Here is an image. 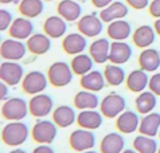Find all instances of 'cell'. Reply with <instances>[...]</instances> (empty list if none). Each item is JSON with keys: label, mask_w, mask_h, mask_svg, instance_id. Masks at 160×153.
<instances>
[{"label": "cell", "mask_w": 160, "mask_h": 153, "mask_svg": "<svg viewBox=\"0 0 160 153\" xmlns=\"http://www.w3.org/2000/svg\"><path fill=\"white\" fill-rule=\"evenodd\" d=\"M30 132L31 130L28 129L27 124L23 122V121H10L3 126L0 138L8 146L19 148L27 141Z\"/></svg>", "instance_id": "6da1fadb"}, {"label": "cell", "mask_w": 160, "mask_h": 153, "mask_svg": "<svg viewBox=\"0 0 160 153\" xmlns=\"http://www.w3.org/2000/svg\"><path fill=\"white\" fill-rule=\"evenodd\" d=\"M74 73L70 63L65 61H57L47 69V79L52 87L61 89L72 83Z\"/></svg>", "instance_id": "7a4b0ae2"}, {"label": "cell", "mask_w": 160, "mask_h": 153, "mask_svg": "<svg viewBox=\"0 0 160 153\" xmlns=\"http://www.w3.org/2000/svg\"><path fill=\"white\" fill-rule=\"evenodd\" d=\"M28 111V102L22 97H11L7 98L0 107V114L4 120L10 121H22L24 120Z\"/></svg>", "instance_id": "3957f363"}, {"label": "cell", "mask_w": 160, "mask_h": 153, "mask_svg": "<svg viewBox=\"0 0 160 153\" xmlns=\"http://www.w3.org/2000/svg\"><path fill=\"white\" fill-rule=\"evenodd\" d=\"M127 110V101L121 94L112 91L102 98L100 102V111L104 118H117V117Z\"/></svg>", "instance_id": "277c9868"}, {"label": "cell", "mask_w": 160, "mask_h": 153, "mask_svg": "<svg viewBox=\"0 0 160 153\" xmlns=\"http://www.w3.org/2000/svg\"><path fill=\"white\" fill-rule=\"evenodd\" d=\"M58 136V126L52 120H38L31 129V137L37 144L50 145Z\"/></svg>", "instance_id": "5b68a950"}, {"label": "cell", "mask_w": 160, "mask_h": 153, "mask_svg": "<svg viewBox=\"0 0 160 153\" xmlns=\"http://www.w3.org/2000/svg\"><path fill=\"white\" fill-rule=\"evenodd\" d=\"M22 90L28 96H37V94L44 93V90L48 86L47 75L39 70H32L24 75L22 81Z\"/></svg>", "instance_id": "8992f818"}, {"label": "cell", "mask_w": 160, "mask_h": 153, "mask_svg": "<svg viewBox=\"0 0 160 153\" xmlns=\"http://www.w3.org/2000/svg\"><path fill=\"white\" fill-rule=\"evenodd\" d=\"M54 110V100L46 93L32 96L28 101V111L35 118H46Z\"/></svg>", "instance_id": "52a82bcc"}, {"label": "cell", "mask_w": 160, "mask_h": 153, "mask_svg": "<svg viewBox=\"0 0 160 153\" xmlns=\"http://www.w3.org/2000/svg\"><path fill=\"white\" fill-rule=\"evenodd\" d=\"M24 69L19 62L14 61H4L0 65V79L7 86H18L22 83L24 78Z\"/></svg>", "instance_id": "ba28073f"}, {"label": "cell", "mask_w": 160, "mask_h": 153, "mask_svg": "<svg viewBox=\"0 0 160 153\" xmlns=\"http://www.w3.org/2000/svg\"><path fill=\"white\" fill-rule=\"evenodd\" d=\"M69 145L74 152H85L92 151L96 146V134L93 130L77 129L73 130L69 136Z\"/></svg>", "instance_id": "9c48e42d"}, {"label": "cell", "mask_w": 160, "mask_h": 153, "mask_svg": "<svg viewBox=\"0 0 160 153\" xmlns=\"http://www.w3.org/2000/svg\"><path fill=\"white\" fill-rule=\"evenodd\" d=\"M26 54H27V46L23 40L8 38L0 44V57L4 61L19 62L26 57Z\"/></svg>", "instance_id": "30bf717a"}, {"label": "cell", "mask_w": 160, "mask_h": 153, "mask_svg": "<svg viewBox=\"0 0 160 153\" xmlns=\"http://www.w3.org/2000/svg\"><path fill=\"white\" fill-rule=\"evenodd\" d=\"M77 28L78 32L85 35L86 38H96L104 30V22L101 20V17L97 12H92L79 17Z\"/></svg>", "instance_id": "8fae6325"}, {"label": "cell", "mask_w": 160, "mask_h": 153, "mask_svg": "<svg viewBox=\"0 0 160 153\" xmlns=\"http://www.w3.org/2000/svg\"><path fill=\"white\" fill-rule=\"evenodd\" d=\"M88 38L81 32L66 34L62 39V48L68 55H78L88 48Z\"/></svg>", "instance_id": "7c38bea8"}, {"label": "cell", "mask_w": 160, "mask_h": 153, "mask_svg": "<svg viewBox=\"0 0 160 153\" xmlns=\"http://www.w3.org/2000/svg\"><path fill=\"white\" fill-rule=\"evenodd\" d=\"M32 34H34V23L31 22V19L24 16H19L14 19L12 24L8 28L10 38H14L18 40H27Z\"/></svg>", "instance_id": "4fadbf2b"}, {"label": "cell", "mask_w": 160, "mask_h": 153, "mask_svg": "<svg viewBox=\"0 0 160 153\" xmlns=\"http://www.w3.org/2000/svg\"><path fill=\"white\" fill-rule=\"evenodd\" d=\"M110 42L109 38H97L89 44V55L97 65H104L109 62Z\"/></svg>", "instance_id": "5bb4252c"}, {"label": "cell", "mask_w": 160, "mask_h": 153, "mask_svg": "<svg viewBox=\"0 0 160 153\" xmlns=\"http://www.w3.org/2000/svg\"><path fill=\"white\" fill-rule=\"evenodd\" d=\"M156 40V32H155V28L149 24H143L139 26L137 28L132 32V42L136 47L141 48H148L155 43Z\"/></svg>", "instance_id": "9a60e30c"}, {"label": "cell", "mask_w": 160, "mask_h": 153, "mask_svg": "<svg viewBox=\"0 0 160 153\" xmlns=\"http://www.w3.org/2000/svg\"><path fill=\"white\" fill-rule=\"evenodd\" d=\"M43 31L51 39L63 38L66 32H68V22L59 15H51L44 20Z\"/></svg>", "instance_id": "2e32d148"}, {"label": "cell", "mask_w": 160, "mask_h": 153, "mask_svg": "<svg viewBox=\"0 0 160 153\" xmlns=\"http://www.w3.org/2000/svg\"><path fill=\"white\" fill-rule=\"evenodd\" d=\"M132 46L127 42H112L110 43V52H109V63L113 65H125L132 58Z\"/></svg>", "instance_id": "e0dca14e"}, {"label": "cell", "mask_w": 160, "mask_h": 153, "mask_svg": "<svg viewBox=\"0 0 160 153\" xmlns=\"http://www.w3.org/2000/svg\"><path fill=\"white\" fill-rule=\"evenodd\" d=\"M102 122H104V116L97 109L79 110V113L77 114V124L81 129L97 130L101 128Z\"/></svg>", "instance_id": "ac0fdd59"}, {"label": "cell", "mask_w": 160, "mask_h": 153, "mask_svg": "<svg viewBox=\"0 0 160 153\" xmlns=\"http://www.w3.org/2000/svg\"><path fill=\"white\" fill-rule=\"evenodd\" d=\"M140 117L137 111L125 110L116 118V128L121 134H132L139 130Z\"/></svg>", "instance_id": "d6986e66"}, {"label": "cell", "mask_w": 160, "mask_h": 153, "mask_svg": "<svg viewBox=\"0 0 160 153\" xmlns=\"http://www.w3.org/2000/svg\"><path fill=\"white\" fill-rule=\"evenodd\" d=\"M148 82H149L148 73L141 69H136V70H132L131 73L127 75L125 86L131 93L140 94V93H143L145 89H148Z\"/></svg>", "instance_id": "ffe728a7"}, {"label": "cell", "mask_w": 160, "mask_h": 153, "mask_svg": "<svg viewBox=\"0 0 160 153\" xmlns=\"http://www.w3.org/2000/svg\"><path fill=\"white\" fill-rule=\"evenodd\" d=\"M52 121L58 128H69L77 122V111L69 105H59L52 110Z\"/></svg>", "instance_id": "44dd1931"}, {"label": "cell", "mask_w": 160, "mask_h": 153, "mask_svg": "<svg viewBox=\"0 0 160 153\" xmlns=\"http://www.w3.org/2000/svg\"><path fill=\"white\" fill-rule=\"evenodd\" d=\"M57 12L68 23H73V22H78V19L82 16V7L79 2L75 0H61L57 6Z\"/></svg>", "instance_id": "7402d4cb"}, {"label": "cell", "mask_w": 160, "mask_h": 153, "mask_svg": "<svg viewBox=\"0 0 160 153\" xmlns=\"http://www.w3.org/2000/svg\"><path fill=\"white\" fill-rule=\"evenodd\" d=\"M106 35L113 42H125L132 35L131 23L124 19L114 20L112 23H109L108 27H106Z\"/></svg>", "instance_id": "603a6c76"}, {"label": "cell", "mask_w": 160, "mask_h": 153, "mask_svg": "<svg viewBox=\"0 0 160 153\" xmlns=\"http://www.w3.org/2000/svg\"><path fill=\"white\" fill-rule=\"evenodd\" d=\"M26 46H27V51H30L32 55H44L51 48V38H48L44 32H34L26 40Z\"/></svg>", "instance_id": "cb8c5ba5"}, {"label": "cell", "mask_w": 160, "mask_h": 153, "mask_svg": "<svg viewBox=\"0 0 160 153\" xmlns=\"http://www.w3.org/2000/svg\"><path fill=\"white\" fill-rule=\"evenodd\" d=\"M125 148V140L120 132H110L102 137L100 153H121Z\"/></svg>", "instance_id": "d4e9b609"}, {"label": "cell", "mask_w": 160, "mask_h": 153, "mask_svg": "<svg viewBox=\"0 0 160 153\" xmlns=\"http://www.w3.org/2000/svg\"><path fill=\"white\" fill-rule=\"evenodd\" d=\"M139 66L147 73H156L160 67V51L152 47L141 50L139 55Z\"/></svg>", "instance_id": "484cf974"}, {"label": "cell", "mask_w": 160, "mask_h": 153, "mask_svg": "<svg viewBox=\"0 0 160 153\" xmlns=\"http://www.w3.org/2000/svg\"><path fill=\"white\" fill-rule=\"evenodd\" d=\"M128 12H129V7L127 6V3L122 2H113L112 4H109L108 7H105L104 10H101L100 17L104 23H112L114 20L124 19Z\"/></svg>", "instance_id": "4316f807"}, {"label": "cell", "mask_w": 160, "mask_h": 153, "mask_svg": "<svg viewBox=\"0 0 160 153\" xmlns=\"http://www.w3.org/2000/svg\"><path fill=\"white\" fill-rule=\"evenodd\" d=\"M106 81L104 73H101L98 70H92L89 71L88 74L82 75L81 79H79V86L83 90H88V91H93V93H98L102 89L105 87Z\"/></svg>", "instance_id": "83f0119b"}, {"label": "cell", "mask_w": 160, "mask_h": 153, "mask_svg": "<svg viewBox=\"0 0 160 153\" xmlns=\"http://www.w3.org/2000/svg\"><path fill=\"white\" fill-rule=\"evenodd\" d=\"M160 130V113L151 111L140 120L139 132L148 137H156Z\"/></svg>", "instance_id": "f1b7e54d"}, {"label": "cell", "mask_w": 160, "mask_h": 153, "mask_svg": "<svg viewBox=\"0 0 160 153\" xmlns=\"http://www.w3.org/2000/svg\"><path fill=\"white\" fill-rule=\"evenodd\" d=\"M74 107L78 110H90V109H97L100 106V98L97 93L88 91V90H81L74 96L73 98Z\"/></svg>", "instance_id": "f546056e"}, {"label": "cell", "mask_w": 160, "mask_h": 153, "mask_svg": "<svg viewBox=\"0 0 160 153\" xmlns=\"http://www.w3.org/2000/svg\"><path fill=\"white\" fill-rule=\"evenodd\" d=\"M156 105H158V97L152 91H149V90H144L143 93L137 94V97L135 100L136 111L143 116L153 111Z\"/></svg>", "instance_id": "4dcf8cb0"}, {"label": "cell", "mask_w": 160, "mask_h": 153, "mask_svg": "<svg viewBox=\"0 0 160 153\" xmlns=\"http://www.w3.org/2000/svg\"><path fill=\"white\" fill-rule=\"evenodd\" d=\"M102 73H104L106 85H109V86L117 87V86H121L122 83H125L127 74L121 66L109 63V65L105 66V69Z\"/></svg>", "instance_id": "1f68e13d"}, {"label": "cell", "mask_w": 160, "mask_h": 153, "mask_svg": "<svg viewBox=\"0 0 160 153\" xmlns=\"http://www.w3.org/2000/svg\"><path fill=\"white\" fill-rule=\"evenodd\" d=\"M18 11L22 16L34 19L44 11V2L43 0H20L18 4Z\"/></svg>", "instance_id": "d6a6232c"}, {"label": "cell", "mask_w": 160, "mask_h": 153, "mask_svg": "<svg viewBox=\"0 0 160 153\" xmlns=\"http://www.w3.org/2000/svg\"><path fill=\"white\" fill-rule=\"evenodd\" d=\"M93 66H94V61L92 59V57L89 54H85V52L73 57L72 62H70V67H72L74 75H78V76H82L88 74L89 71H92Z\"/></svg>", "instance_id": "836d02e7"}, {"label": "cell", "mask_w": 160, "mask_h": 153, "mask_svg": "<svg viewBox=\"0 0 160 153\" xmlns=\"http://www.w3.org/2000/svg\"><path fill=\"white\" fill-rule=\"evenodd\" d=\"M132 146L137 153H158L159 144L155 137H148L144 134H139L135 137Z\"/></svg>", "instance_id": "e575fe53"}, {"label": "cell", "mask_w": 160, "mask_h": 153, "mask_svg": "<svg viewBox=\"0 0 160 153\" xmlns=\"http://www.w3.org/2000/svg\"><path fill=\"white\" fill-rule=\"evenodd\" d=\"M12 22H14L12 13L8 10H6V8H0V32L8 31Z\"/></svg>", "instance_id": "d590c367"}, {"label": "cell", "mask_w": 160, "mask_h": 153, "mask_svg": "<svg viewBox=\"0 0 160 153\" xmlns=\"http://www.w3.org/2000/svg\"><path fill=\"white\" fill-rule=\"evenodd\" d=\"M148 90L152 91L156 97H160V73H153V75L149 76Z\"/></svg>", "instance_id": "8d00e7d4"}, {"label": "cell", "mask_w": 160, "mask_h": 153, "mask_svg": "<svg viewBox=\"0 0 160 153\" xmlns=\"http://www.w3.org/2000/svg\"><path fill=\"white\" fill-rule=\"evenodd\" d=\"M127 6L133 8V10H137V11H141L144 10V8H147L149 6V0H125Z\"/></svg>", "instance_id": "74e56055"}, {"label": "cell", "mask_w": 160, "mask_h": 153, "mask_svg": "<svg viewBox=\"0 0 160 153\" xmlns=\"http://www.w3.org/2000/svg\"><path fill=\"white\" fill-rule=\"evenodd\" d=\"M148 11L155 19H160V0H152L148 6Z\"/></svg>", "instance_id": "f35d334b"}, {"label": "cell", "mask_w": 160, "mask_h": 153, "mask_svg": "<svg viewBox=\"0 0 160 153\" xmlns=\"http://www.w3.org/2000/svg\"><path fill=\"white\" fill-rule=\"evenodd\" d=\"M31 153H55L54 148L47 144H38V146H35Z\"/></svg>", "instance_id": "ab89813d"}, {"label": "cell", "mask_w": 160, "mask_h": 153, "mask_svg": "<svg viewBox=\"0 0 160 153\" xmlns=\"http://www.w3.org/2000/svg\"><path fill=\"white\" fill-rule=\"evenodd\" d=\"M8 87L10 86H7V85L0 79V102H4L8 98V91H10Z\"/></svg>", "instance_id": "60d3db41"}, {"label": "cell", "mask_w": 160, "mask_h": 153, "mask_svg": "<svg viewBox=\"0 0 160 153\" xmlns=\"http://www.w3.org/2000/svg\"><path fill=\"white\" fill-rule=\"evenodd\" d=\"M92 4L98 10H104L105 7H108L109 4H112L114 0H90Z\"/></svg>", "instance_id": "b9f144b4"}, {"label": "cell", "mask_w": 160, "mask_h": 153, "mask_svg": "<svg viewBox=\"0 0 160 153\" xmlns=\"http://www.w3.org/2000/svg\"><path fill=\"white\" fill-rule=\"evenodd\" d=\"M153 28H155V32H156V35H159V37H160V19H156V20H155Z\"/></svg>", "instance_id": "7bdbcfd3"}, {"label": "cell", "mask_w": 160, "mask_h": 153, "mask_svg": "<svg viewBox=\"0 0 160 153\" xmlns=\"http://www.w3.org/2000/svg\"><path fill=\"white\" fill-rule=\"evenodd\" d=\"M8 153H28V152L24 151V149H22V148H14V149L10 151Z\"/></svg>", "instance_id": "ee69618b"}, {"label": "cell", "mask_w": 160, "mask_h": 153, "mask_svg": "<svg viewBox=\"0 0 160 153\" xmlns=\"http://www.w3.org/2000/svg\"><path fill=\"white\" fill-rule=\"evenodd\" d=\"M20 0H0V4H11V3H15V4H19Z\"/></svg>", "instance_id": "f6af8a7d"}, {"label": "cell", "mask_w": 160, "mask_h": 153, "mask_svg": "<svg viewBox=\"0 0 160 153\" xmlns=\"http://www.w3.org/2000/svg\"><path fill=\"white\" fill-rule=\"evenodd\" d=\"M121 153H137L135 149H124Z\"/></svg>", "instance_id": "bcb514c9"}, {"label": "cell", "mask_w": 160, "mask_h": 153, "mask_svg": "<svg viewBox=\"0 0 160 153\" xmlns=\"http://www.w3.org/2000/svg\"><path fill=\"white\" fill-rule=\"evenodd\" d=\"M81 153H98V152H97V151H85V152H81Z\"/></svg>", "instance_id": "7dc6e473"}, {"label": "cell", "mask_w": 160, "mask_h": 153, "mask_svg": "<svg viewBox=\"0 0 160 153\" xmlns=\"http://www.w3.org/2000/svg\"><path fill=\"white\" fill-rule=\"evenodd\" d=\"M43 2H54V0H43Z\"/></svg>", "instance_id": "c3c4849f"}, {"label": "cell", "mask_w": 160, "mask_h": 153, "mask_svg": "<svg viewBox=\"0 0 160 153\" xmlns=\"http://www.w3.org/2000/svg\"><path fill=\"white\" fill-rule=\"evenodd\" d=\"M75 2H86V0H75Z\"/></svg>", "instance_id": "681fc988"}, {"label": "cell", "mask_w": 160, "mask_h": 153, "mask_svg": "<svg viewBox=\"0 0 160 153\" xmlns=\"http://www.w3.org/2000/svg\"><path fill=\"white\" fill-rule=\"evenodd\" d=\"M2 42H3V40H2V35H0V44H2Z\"/></svg>", "instance_id": "f907efd6"}, {"label": "cell", "mask_w": 160, "mask_h": 153, "mask_svg": "<svg viewBox=\"0 0 160 153\" xmlns=\"http://www.w3.org/2000/svg\"><path fill=\"white\" fill-rule=\"evenodd\" d=\"M158 136H159V140H160V130H159V134H158Z\"/></svg>", "instance_id": "816d5d0a"}, {"label": "cell", "mask_w": 160, "mask_h": 153, "mask_svg": "<svg viewBox=\"0 0 160 153\" xmlns=\"http://www.w3.org/2000/svg\"><path fill=\"white\" fill-rule=\"evenodd\" d=\"M158 153H160V146H159V149H158Z\"/></svg>", "instance_id": "f5cc1de1"}, {"label": "cell", "mask_w": 160, "mask_h": 153, "mask_svg": "<svg viewBox=\"0 0 160 153\" xmlns=\"http://www.w3.org/2000/svg\"><path fill=\"white\" fill-rule=\"evenodd\" d=\"M0 65H2V62H0Z\"/></svg>", "instance_id": "db71d44e"}, {"label": "cell", "mask_w": 160, "mask_h": 153, "mask_svg": "<svg viewBox=\"0 0 160 153\" xmlns=\"http://www.w3.org/2000/svg\"><path fill=\"white\" fill-rule=\"evenodd\" d=\"M0 153H2V152H0Z\"/></svg>", "instance_id": "11a10c76"}]
</instances>
